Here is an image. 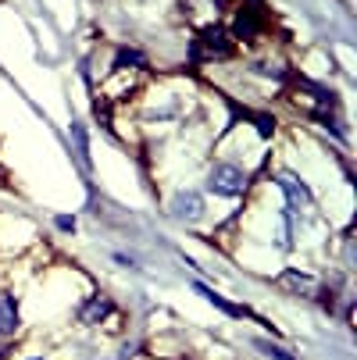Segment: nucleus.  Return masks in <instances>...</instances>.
<instances>
[{
  "instance_id": "1",
  "label": "nucleus",
  "mask_w": 357,
  "mask_h": 360,
  "mask_svg": "<svg viewBox=\"0 0 357 360\" xmlns=\"http://www.w3.org/2000/svg\"><path fill=\"white\" fill-rule=\"evenodd\" d=\"M232 54V36L218 25L200 29L196 43H193V61H215V58H229Z\"/></svg>"
},
{
  "instance_id": "2",
  "label": "nucleus",
  "mask_w": 357,
  "mask_h": 360,
  "mask_svg": "<svg viewBox=\"0 0 357 360\" xmlns=\"http://www.w3.org/2000/svg\"><path fill=\"white\" fill-rule=\"evenodd\" d=\"M246 182H250L246 172L236 168V165H215L211 175H208V186H211L218 196H243Z\"/></svg>"
},
{
  "instance_id": "3",
  "label": "nucleus",
  "mask_w": 357,
  "mask_h": 360,
  "mask_svg": "<svg viewBox=\"0 0 357 360\" xmlns=\"http://www.w3.org/2000/svg\"><path fill=\"white\" fill-rule=\"evenodd\" d=\"M279 189L286 193V200H289V211H303V207H311V189L303 186L293 172H282L279 175Z\"/></svg>"
},
{
  "instance_id": "4",
  "label": "nucleus",
  "mask_w": 357,
  "mask_h": 360,
  "mask_svg": "<svg viewBox=\"0 0 357 360\" xmlns=\"http://www.w3.org/2000/svg\"><path fill=\"white\" fill-rule=\"evenodd\" d=\"M275 285H279V289H289V292H296V296H318V282H315L311 275L296 271V268H286V271L275 278Z\"/></svg>"
},
{
  "instance_id": "5",
  "label": "nucleus",
  "mask_w": 357,
  "mask_h": 360,
  "mask_svg": "<svg viewBox=\"0 0 357 360\" xmlns=\"http://www.w3.org/2000/svg\"><path fill=\"white\" fill-rule=\"evenodd\" d=\"M200 211H203L200 193H179V196L172 200V214H175L179 221H193V218H200Z\"/></svg>"
},
{
  "instance_id": "6",
  "label": "nucleus",
  "mask_w": 357,
  "mask_h": 360,
  "mask_svg": "<svg viewBox=\"0 0 357 360\" xmlns=\"http://www.w3.org/2000/svg\"><path fill=\"white\" fill-rule=\"evenodd\" d=\"M108 314H111V300L108 296H93L89 303L79 307V321L82 325H96V321H104Z\"/></svg>"
},
{
  "instance_id": "7",
  "label": "nucleus",
  "mask_w": 357,
  "mask_h": 360,
  "mask_svg": "<svg viewBox=\"0 0 357 360\" xmlns=\"http://www.w3.org/2000/svg\"><path fill=\"white\" fill-rule=\"evenodd\" d=\"M18 332V303L15 296H0V335Z\"/></svg>"
},
{
  "instance_id": "8",
  "label": "nucleus",
  "mask_w": 357,
  "mask_h": 360,
  "mask_svg": "<svg viewBox=\"0 0 357 360\" xmlns=\"http://www.w3.org/2000/svg\"><path fill=\"white\" fill-rule=\"evenodd\" d=\"M193 289H196V292H200L203 300H208V303H215V307H218V311H222V314H229V318H243V314H246V311H243V307H236V303H229L225 296H218V292H215V289H208V285H200V282H196Z\"/></svg>"
},
{
  "instance_id": "9",
  "label": "nucleus",
  "mask_w": 357,
  "mask_h": 360,
  "mask_svg": "<svg viewBox=\"0 0 357 360\" xmlns=\"http://www.w3.org/2000/svg\"><path fill=\"white\" fill-rule=\"evenodd\" d=\"M146 68V58L139 54V50H129V46H122L118 50V58H115V72H125V68Z\"/></svg>"
},
{
  "instance_id": "10",
  "label": "nucleus",
  "mask_w": 357,
  "mask_h": 360,
  "mask_svg": "<svg viewBox=\"0 0 357 360\" xmlns=\"http://www.w3.org/2000/svg\"><path fill=\"white\" fill-rule=\"evenodd\" d=\"M253 32H258V15H253V11H239L236 15V36H243V39H250Z\"/></svg>"
},
{
  "instance_id": "11",
  "label": "nucleus",
  "mask_w": 357,
  "mask_h": 360,
  "mask_svg": "<svg viewBox=\"0 0 357 360\" xmlns=\"http://www.w3.org/2000/svg\"><path fill=\"white\" fill-rule=\"evenodd\" d=\"M72 139H75V150H79V161L89 168V143H86V129L79 122H72Z\"/></svg>"
},
{
  "instance_id": "12",
  "label": "nucleus",
  "mask_w": 357,
  "mask_h": 360,
  "mask_svg": "<svg viewBox=\"0 0 357 360\" xmlns=\"http://www.w3.org/2000/svg\"><path fill=\"white\" fill-rule=\"evenodd\" d=\"M253 346H258V349H265L272 360H296V356H289L282 346H272V342H265V339H258V342H253Z\"/></svg>"
},
{
  "instance_id": "13",
  "label": "nucleus",
  "mask_w": 357,
  "mask_h": 360,
  "mask_svg": "<svg viewBox=\"0 0 357 360\" xmlns=\"http://www.w3.org/2000/svg\"><path fill=\"white\" fill-rule=\"evenodd\" d=\"M58 229H65V232H75V218H58Z\"/></svg>"
},
{
  "instance_id": "14",
  "label": "nucleus",
  "mask_w": 357,
  "mask_h": 360,
  "mask_svg": "<svg viewBox=\"0 0 357 360\" xmlns=\"http://www.w3.org/2000/svg\"><path fill=\"white\" fill-rule=\"evenodd\" d=\"M218 4H222V0H218Z\"/></svg>"
}]
</instances>
